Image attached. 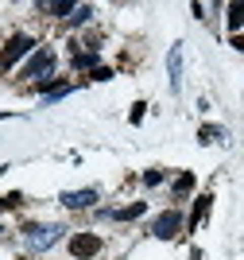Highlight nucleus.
<instances>
[{
  "instance_id": "13",
  "label": "nucleus",
  "mask_w": 244,
  "mask_h": 260,
  "mask_svg": "<svg viewBox=\"0 0 244 260\" xmlns=\"http://www.w3.org/2000/svg\"><path fill=\"white\" fill-rule=\"evenodd\" d=\"M186 190H194V175H190V171L175 179V194H186Z\"/></svg>"
},
{
  "instance_id": "12",
  "label": "nucleus",
  "mask_w": 244,
  "mask_h": 260,
  "mask_svg": "<svg viewBox=\"0 0 244 260\" xmlns=\"http://www.w3.org/2000/svg\"><path fill=\"white\" fill-rule=\"evenodd\" d=\"M244 27V4H229V31Z\"/></svg>"
},
{
  "instance_id": "1",
  "label": "nucleus",
  "mask_w": 244,
  "mask_h": 260,
  "mask_svg": "<svg viewBox=\"0 0 244 260\" xmlns=\"http://www.w3.org/2000/svg\"><path fill=\"white\" fill-rule=\"evenodd\" d=\"M179 229H182V214H179V210H167V214L155 217L151 233H155L159 241H175V237H179Z\"/></svg>"
},
{
  "instance_id": "8",
  "label": "nucleus",
  "mask_w": 244,
  "mask_h": 260,
  "mask_svg": "<svg viewBox=\"0 0 244 260\" xmlns=\"http://www.w3.org/2000/svg\"><path fill=\"white\" fill-rule=\"evenodd\" d=\"M198 140L202 144H217V140H229V132L217 128V124H202V128H198Z\"/></svg>"
},
{
  "instance_id": "16",
  "label": "nucleus",
  "mask_w": 244,
  "mask_h": 260,
  "mask_svg": "<svg viewBox=\"0 0 244 260\" xmlns=\"http://www.w3.org/2000/svg\"><path fill=\"white\" fill-rule=\"evenodd\" d=\"M144 183H148V186H159L163 175H159V171H148V175H144Z\"/></svg>"
},
{
  "instance_id": "14",
  "label": "nucleus",
  "mask_w": 244,
  "mask_h": 260,
  "mask_svg": "<svg viewBox=\"0 0 244 260\" xmlns=\"http://www.w3.org/2000/svg\"><path fill=\"white\" fill-rule=\"evenodd\" d=\"M74 66H78V70H89V66H97V54H93V51L74 54Z\"/></svg>"
},
{
  "instance_id": "3",
  "label": "nucleus",
  "mask_w": 244,
  "mask_h": 260,
  "mask_svg": "<svg viewBox=\"0 0 244 260\" xmlns=\"http://www.w3.org/2000/svg\"><path fill=\"white\" fill-rule=\"evenodd\" d=\"M58 233H62L58 225H27L23 229V237H27L31 249H51L54 241H58Z\"/></svg>"
},
{
  "instance_id": "6",
  "label": "nucleus",
  "mask_w": 244,
  "mask_h": 260,
  "mask_svg": "<svg viewBox=\"0 0 244 260\" xmlns=\"http://www.w3.org/2000/svg\"><path fill=\"white\" fill-rule=\"evenodd\" d=\"M167 74H170V89L179 93V89H182V43L170 47V54H167Z\"/></svg>"
},
{
  "instance_id": "19",
  "label": "nucleus",
  "mask_w": 244,
  "mask_h": 260,
  "mask_svg": "<svg viewBox=\"0 0 244 260\" xmlns=\"http://www.w3.org/2000/svg\"><path fill=\"white\" fill-rule=\"evenodd\" d=\"M233 47H236V51L244 54V35H236V39H233Z\"/></svg>"
},
{
  "instance_id": "10",
  "label": "nucleus",
  "mask_w": 244,
  "mask_h": 260,
  "mask_svg": "<svg viewBox=\"0 0 244 260\" xmlns=\"http://www.w3.org/2000/svg\"><path fill=\"white\" fill-rule=\"evenodd\" d=\"M43 12H51V16H74V4L70 0H54V4H39Z\"/></svg>"
},
{
  "instance_id": "9",
  "label": "nucleus",
  "mask_w": 244,
  "mask_h": 260,
  "mask_svg": "<svg viewBox=\"0 0 244 260\" xmlns=\"http://www.w3.org/2000/svg\"><path fill=\"white\" fill-rule=\"evenodd\" d=\"M210 202H213L210 194L198 198V206H194V214H190V225H202V221H205V214H210Z\"/></svg>"
},
{
  "instance_id": "2",
  "label": "nucleus",
  "mask_w": 244,
  "mask_h": 260,
  "mask_svg": "<svg viewBox=\"0 0 244 260\" xmlns=\"http://www.w3.org/2000/svg\"><path fill=\"white\" fill-rule=\"evenodd\" d=\"M31 47H35V39H31V35H12V39H8V47L0 51V66L8 70V66L16 62V58H23V54L31 51Z\"/></svg>"
},
{
  "instance_id": "11",
  "label": "nucleus",
  "mask_w": 244,
  "mask_h": 260,
  "mask_svg": "<svg viewBox=\"0 0 244 260\" xmlns=\"http://www.w3.org/2000/svg\"><path fill=\"white\" fill-rule=\"evenodd\" d=\"M144 210H148L144 202H132V206H124V210H113V217H117V221H128V217H140Z\"/></svg>"
},
{
  "instance_id": "4",
  "label": "nucleus",
  "mask_w": 244,
  "mask_h": 260,
  "mask_svg": "<svg viewBox=\"0 0 244 260\" xmlns=\"http://www.w3.org/2000/svg\"><path fill=\"white\" fill-rule=\"evenodd\" d=\"M51 70H54V54L47 51V47H39V51L31 54V62L23 66V74H20V78H47Z\"/></svg>"
},
{
  "instance_id": "5",
  "label": "nucleus",
  "mask_w": 244,
  "mask_h": 260,
  "mask_svg": "<svg viewBox=\"0 0 244 260\" xmlns=\"http://www.w3.org/2000/svg\"><path fill=\"white\" fill-rule=\"evenodd\" d=\"M70 252H74L78 260L97 256V252H101V237H97V233H74V237H70Z\"/></svg>"
},
{
  "instance_id": "15",
  "label": "nucleus",
  "mask_w": 244,
  "mask_h": 260,
  "mask_svg": "<svg viewBox=\"0 0 244 260\" xmlns=\"http://www.w3.org/2000/svg\"><path fill=\"white\" fill-rule=\"evenodd\" d=\"M89 16H93V8H89V4H82V8H74V16H70V20H74V23H85Z\"/></svg>"
},
{
  "instance_id": "18",
  "label": "nucleus",
  "mask_w": 244,
  "mask_h": 260,
  "mask_svg": "<svg viewBox=\"0 0 244 260\" xmlns=\"http://www.w3.org/2000/svg\"><path fill=\"white\" fill-rule=\"evenodd\" d=\"M4 206H20V194H8V198H0V210Z\"/></svg>"
},
{
  "instance_id": "17",
  "label": "nucleus",
  "mask_w": 244,
  "mask_h": 260,
  "mask_svg": "<svg viewBox=\"0 0 244 260\" xmlns=\"http://www.w3.org/2000/svg\"><path fill=\"white\" fill-rule=\"evenodd\" d=\"M93 78H97V82H105V78H113V70H109V66H97Z\"/></svg>"
},
{
  "instance_id": "7",
  "label": "nucleus",
  "mask_w": 244,
  "mask_h": 260,
  "mask_svg": "<svg viewBox=\"0 0 244 260\" xmlns=\"http://www.w3.org/2000/svg\"><path fill=\"white\" fill-rule=\"evenodd\" d=\"M97 202V190H66L62 194V206L66 210H85Z\"/></svg>"
}]
</instances>
